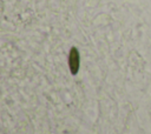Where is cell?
Instances as JSON below:
<instances>
[{
	"instance_id": "obj_1",
	"label": "cell",
	"mask_w": 151,
	"mask_h": 134,
	"mask_svg": "<svg viewBox=\"0 0 151 134\" xmlns=\"http://www.w3.org/2000/svg\"><path fill=\"white\" fill-rule=\"evenodd\" d=\"M80 67V55L77 47H72L68 53V68L72 75H76L79 72Z\"/></svg>"
}]
</instances>
